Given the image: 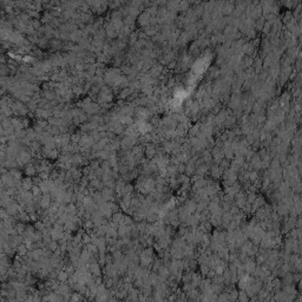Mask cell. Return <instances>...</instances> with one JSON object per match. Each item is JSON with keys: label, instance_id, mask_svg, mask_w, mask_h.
<instances>
[{"label": "cell", "instance_id": "9", "mask_svg": "<svg viewBox=\"0 0 302 302\" xmlns=\"http://www.w3.org/2000/svg\"><path fill=\"white\" fill-rule=\"evenodd\" d=\"M58 280L59 281H61V282H64V281H66V279H67V272H60V273H58Z\"/></svg>", "mask_w": 302, "mask_h": 302}, {"label": "cell", "instance_id": "6", "mask_svg": "<svg viewBox=\"0 0 302 302\" xmlns=\"http://www.w3.org/2000/svg\"><path fill=\"white\" fill-rule=\"evenodd\" d=\"M25 172L28 175V176H33V175H36V166L34 165H32V164H30V165H27L26 166V170H25Z\"/></svg>", "mask_w": 302, "mask_h": 302}, {"label": "cell", "instance_id": "11", "mask_svg": "<svg viewBox=\"0 0 302 302\" xmlns=\"http://www.w3.org/2000/svg\"><path fill=\"white\" fill-rule=\"evenodd\" d=\"M59 38H61L63 40H69V39H70V33L65 32V31H61V32H60V37H59Z\"/></svg>", "mask_w": 302, "mask_h": 302}, {"label": "cell", "instance_id": "4", "mask_svg": "<svg viewBox=\"0 0 302 302\" xmlns=\"http://www.w3.org/2000/svg\"><path fill=\"white\" fill-rule=\"evenodd\" d=\"M39 205L42 206V208H44V209H49L50 206H51V195H47V194H45L40 200H39Z\"/></svg>", "mask_w": 302, "mask_h": 302}, {"label": "cell", "instance_id": "5", "mask_svg": "<svg viewBox=\"0 0 302 302\" xmlns=\"http://www.w3.org/2000/svg\"><path fill=\"white\" fill-rule=\"evenodd\" d=\"M145 154H146V157L148 158H151L155 154H156V149L154 145H148L146 149H145Z\"/></svg>", "mask_w": 302, "mask_h": 302}, {"label": "cell", "instance_id": "1", "mask_svg": "<svg viewBox=\"0 0 302 302\" xmlns=\"http://www.w3.org/2000/svg\"><path fill=\"white\" fill-rule=\"evenodd\" d=\"M121 145H122V148L125 149V150L132 149V148H135V145H136V138L132 137V136H126V137L122 140Z\"/></svg>", "mask_w": 302, "mask_h": 302}, {"label": "cell", "instance_id": "10", "mask_svg": "<svg viewBox=\"0 0 302 302\" xmlns=\"http://www.w3.org/2000/svg\"><path fill=\"white\" fill-rule=\"evenodd\" d=\"M40 193H42V190H40V188L39 187H33L32 188V195H33V197H38L39 195H40Z\"/></svg>", "mask_w": 302, "mask_h": 302}, {"label": "cell", "instance_id": "8", "mask_svg": "<svg viewBox=\"0 0 302 302\" xmlns=\"http://www.w3.org/2000/svg\"><path fill=\"white\" fill-rule=\"evenodd\" d=\"M18 253H19V255H21V256L26 255V253H27V247H26V245H24V244H20L19 247H18Z\"/></svg>", "mask_w": 302, "mask_h": 302}, {"label": "cell", "instance_id": "2", "mask_svg": "<svg viewBox=\"0 0 302 302\" xmlns=\"http://www.w3.org/2000/svg\"><path fill=\"white\" fill-rule=\"evenodd\" d=\"M17 161H18V164L19 165H22V164H26L31 161V155L28 151H25V150H22L21 152L19 154V156L17 157Z\"/></svg>", "mask_w": 302, "mask_h": 302}, {"label": "cell", "instance_id": "3", "mask_svg": "<svg viewBox=\"0 0 302 302\" xmlns=\"http://www.w3.org/2000/svg\"><path fill=\"white\" fill-rule=\"evenodd\" d=\"M84 110L86 111L87 113H90V115H96V113L99 112L100 107H99L98 104H94V103H89V104H86L84 106Z\"/></svg>", "mask_w": 302, "mask_h": 302}, {"label": "cell", "instance_id": "7", "mask_svg": "<svg viewBox=\"0 0 302 302\" xmlns=\"http://www.w3.org/2000/svg\"><path fill=\"white\" fill-rule=\"evenodd\" d=\"M90 269H91V272L94 274V275H100V269H99V266L97 264V263H93V264H91V267H90Z\"/></svg>", "mask_w": 302, "mask_h": 302}]
</instances>
